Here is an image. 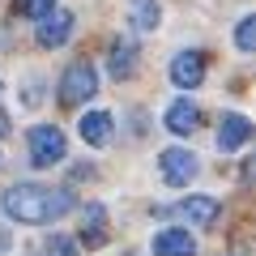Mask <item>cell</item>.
Segmentation results:
<instances>
[{
	"instance_id": "obj_1",
	"label": "cell",
	"mask_w": 256,
	"mask_h": 256,
	"mask_svg": "<svg viewBox=\"0 0 256 256\" xmlns=\"http://www.w3.org/2000/svg\"><path fill=\"white\" fill-rule=\"evenodd\" d=\"M4 214H9L13 222H30V226H38V222H56L64 218V214L73 210V192L68 188H38V184H18V188L4 192Z\"/></svg>"
},
{
	"instance_id": "obj_2",
	"label": "cell",
	"mask_w": 256,
	"mask_h": 256,
	"mask_svg": "<svg viewBox=\"0 0 256 256\" xmlns=\"http://www.w3.org/2000/svg\"><path fill=\"white\" fill-rule=\"evenodd\" d=\"M94 90H98V77H94V68L86 60L64 68V77H60V102L64 107H82L86 98H94Z\"/></svg>"
},
{
	"instance_id": "obj_3",
	"label": "cell",
	"mask_w": 256,
	"mask_h": 256,
	"mask_svg": "<svg viewBox=\"0 0 256 256\" xmlns=\"http://www.w3.org/2000/svg\"><path fill=\"white\" fill-rule=\"evenodd\" d=\"M26 141H30V162H34V166L64 162V132L56 124H34Z\"/></svg>"
},
{
	"instance_id": "obj_4",
	"label": "cell",
	"mask_w": 256,
	"mask_h": 256,
	"mask_svg": "<svg viewBox=\"0 0 256 256\" xmlns=\"http://www.w3.org/2000/svg\"><path fill=\"white\" fill-rule=\"evenodd\" d=\"M158 166H162V180L171 184V188H184V184H188L192 175L201 171V162H196V154H192V150H180V146L162 150V158H158Z\"/></svg>"
},
{
	"instance_id": "obj_5",
	"label": "cell",
	"mask_w": 256,
	"mask_h": 256,
	"mask_svg": "<svg viewBox=\"0 0 256 256\" xmlns=\"http://www.w3.org/2000/svg\"><path fill=\"white\" fill-rule=\"evenodd\" d=\"M171 82L180 86V90H192V86L205 82V56L201 52H180L171 60Z\"/></svg>"
},
{
	"instance_id": "obj_6",
	"label": "cell",
	"mask_w": 256,
	"mask_h": 256,
	"mask_svg": "<svg viewBox=\"0 0 256 256\" xmlns=\"http://www.w3.org/2000/svg\"><path fill=\"white\" fill-rule=\"evenodd\" d=\"M68 34H73V13H68V9H52L43 22H38V43H43V47L68 43Z\"/></svg>"
},
{
	"instance_id": "obj_7",
	"label": "cell",
	"mask_w": 256,
	"mask_h": 256,
	"mask_svg": "<svg viewBox=\"0 0 256 256\" xmlns=\"http://www.w3.org/2000/svg\"><path fill=\"white\" fill-rule=\"evenodd\" d=\"M252 137V124H248V116H239V111H230V116H222L218 124V150L222 154H235L244 141Z\"/></svg>"
},
{
	"instance_id": "obj_8",
	"label": "cell",
	"mask_w": 256,
	"mask_h": 256,
	"mask_svg": "<svg viewBox=\"0 0 256 256\" xmlns=\"http://www.w3.org/2000/svg\"><path fill=\"white\" fill-rule=\"evenodd\" d=\"M82 244L86 248H102L107 244V210H102V205H86V214H82Z\"/></svg>"
},
{
	"instance_id": "obj_9",
	"label": "cell",
	"mask_w": 256,
	"mask_h": 256,
	"mask_svg": "<svg viewBox=\"0 0 256 256\" xmlns=\"http://www.w3.org/2000/svg\"><path fill=\"white\" fill-rule=\"evenodd\" d=\"M196 124H201V111H196V102H188V98H175L171 107H166V128H171V132L188 137V132H192Z\"/></svg>"
},
{
	"instance_id": "obj_10",
	"label": "cell",
	"mask_w": 256,
	"mask_h": 256,
	"mask_svg": "<svg viewBox=\"0 0 256 256\" xmlns=\"http://www.w3.org/2000/svg\"><path fill=\"white\" fill-rule=\"evenodd\" d=\"M77 132H82L86 146H107L111 141V116L107 111H86L82 124H77Z\"/></svg>"
},
{
	"instance_id": "obj_11",
	"label": "cell",
	"mask_w": 256,
	"mask_h": 256,
	"mask_svg": "<svg viewBox=\"0 0 256 256\" xmlns=\"http://www.w3.org/2000/svg\"><path fill=\"white\" fill-rule=\"evenodd\" d=\"M175 214L188 218L192 226H214V218H218V201H214V196H188Z\"/></svg>"
},
{
	"instance_id": "obj_12",
	"label": "cell",
	"mask_w": 256,
	"mask_h": 256,
	"mask_svg": "<svg viewBox=\"0 0 256 256\" xmlns=\"http://www.w3.org/2000/svg\"><path fill=\"white\" fill-rule=\"evenodd\" d=\"M154 256H196V244L188 230H162L154 235Z\"/></svg>"
},
{
	"instance_id": "obj_13",
	"label": "cell",
	"mask_w": 256,
	"mask_h": 256,
	"mask_svg": "<svg viewBox=\"0 0 256 256\" xmlns=\"http://www.w3.org/2000/svg\"><path fill=\"white\" fill-rule=\"evenodd\" d=\"M107 64H111V77H116V82H128V77L137 73V47L132 43H116L111 56H107Z\"/></svg>"
},
{
	"instance_id": "obj_14",
	"label": "cell",
	"mask_w": 256,
	"mask_h": 256,
	"mask_svg": "<svg viewBox=\"0 0 256 256\" xmlns=\"http://www.w3.org/2000/svg\"><path fill=\"white\" fill-rule=\"evenodd\" d=\"M132 26L137 30H154L158 26V4L154 0H132Z\"/></svg>"
},
{
	"instance_id": "obj_15",
	"label": "cell",
	"mask_w": 256,
	"mask_h": 256,
	"mask_svg": "<svg viewBox=\"0 0 256 256\" xmlns=\"http://www.w3.org/2000/svg\"><path fill=\"white\" fill-rule=\"evenodd\" d=\"M43 256H77V239H68V235H52L43 244Z\"/></svg>"
},
{
	"instance_id": "obj_16",
	"label": "cell",
	"mask_w": 256,
	"mask_h": 256,
	"mask_svg": "<svg viewBox=\"0 0 256 256\" xmlns=\"http://www.w3.org/2000/svg\"><path fill=\"white\" fill-rule=\"evenodd\" d=\"M52 9H56V0H18V13H26V18H34V22H43Z\"/></svg>"
},
{
	"instance_id": "obj_17",
	"label": "cell",
	"mask_w": 256,
	"mask_h": 256,
	"mask_svg": "<svg viewBox=\"0 0 256 256\" xmlns=\"http://www.w3.org/2000/svg\"><path fill=\"white\" fill-rule=\"evenodd\" d=\"M235 43H239V52H252V47H256V18H244V22H239Z\"/></svg>"
},
{
	"instance_id": "obj_18",
	"label": "cell",
	"mask_w": 256,
	"mask_h": 256,
	"mask_svg": "<svg viewBox=\"0 0 256 256\" xmlns=\"http://www.w3.org/2000/svg\"><path fill=\"white\" fill-rule=\"evenodd\" d=\"M0 132H9V120H4V116H0Z\"/></svg>"
}]
</instances>
